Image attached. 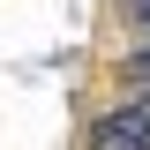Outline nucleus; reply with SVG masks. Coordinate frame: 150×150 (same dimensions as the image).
Wrapping results in <instances>:
<instances>
[{"label": "nucleus", "mask_w": 150, "mask_h": 150, "mask_svg": "<svg viewBox=\"0 0 150 150\" xmlns=\"http://www.w3.org/2000/svg\"><path fill=\"white\" fill-rule=\"evenodd\" d=\"M90 150H150V105H120L105 128L90 135Z\"/></svg>", "instance_id": "obj_1"}, {"label": "nucleus", "mask_w": 150, "mask_h": 150, "mask_svg": "<svg viewBox=\"0 0 150 150\" xmlns=\"http://www.w3.org/2000/svg\"><path fill=\"white\" fill-rule=\"evenodd\" d=\"M128 75H135V83H150V53H135V60H128Z\"/></svg>", "instance_id": "obj_2"}, {"label": "nucleus", "mask_w": 150, "mask_h": 150, "mask_svg": "<svg viewBox=\"0 0 150 150\" xmlns=\"http://www.w3.org/2000/svg\"><path fill=\"white\" fill-rule=\"evenodd\" d=\"M128 15H135V23H150V0H135V8H128Z\"/></svg>", "instance_id": "obj_3"}]
</instances>
